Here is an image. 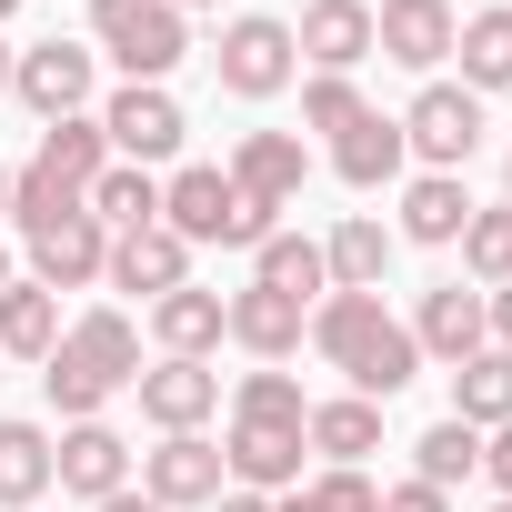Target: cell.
<instances>
[{
	"mask_svg": "<svg viewBox=\"0 0 512 512\" xmlns=\"http://www.w3.org/2000/svg\"><path fill=\"white\" fill-rule=\"evenodd\" d=\"M312 342H322L332 372H352L362 402H392V392L422 372V342H412V322L382 312V292H332V302L312 312Z\"/></svg>",
	"mask_w": 512,
	"mask_h": 512,
	"instance_id": "6da1fadb",
	"label": "cell"
},
{
	"mask_svg": "<svg viewBox=\"0 0 512 512\" xmlns=\"http://www.w3.org/2000/svg\"><path fill=\"white\" fill-rule=\"evenodd\" d=\"M111 171V141H101V121L91 111H71V121H51L41 131V151H31V171H11V221L21 231H51V221H71L81 201H91V181Z\"/></svg>",
	"mask_w": 512,
	"mask_h": 512,
	"instance_id": "7a4b0ae2",
	"label": "cell"
},
{
	"mask_svg": "<svg viewBox=\"0 0 512 512\" xmlns=\"http://www.w3.org/2000/svg\"><path fill=\"white\" fill-rule=\"evenodd\" d=\"M91 41H101L131 81H161V71L191 51V31H181L171 0H91Z\"/></svg>",
	"mask_w": 512,
	"mask_h": 512,
	"instance_id": "3957f363",
	"label": "cell"
},
{
	"mask_svg": "<svg viewBox=\"0 0 512 512\" xmlns=\"http://www.w3.org/2000/svg\"><path fill=\"white\" fill-rule=\"evenodd\" d=\"M402 151H422L432 171H462L482 151V101L462 81H422V101L402 111Z\"/></svg>",
	"mask_w": 512,
	"mask_h": 512,
	"instance_id": "277c9868",
	"label": "cell"
},
{
	"mask_svg": "<svg viewBox=\"0 0 512 512\" xmlns=\"http://www.w3.org/2000/svg\"><path fill=\"white\" fill-rule=\"evenodd\" d=\"M221 91L231 101H272L282 81H292V21H272V11H241L231 31H221Z\"/></svg>",
	"mask_w": 512,
	"mask_h": 512,
	"instance_id": "5b68a950",
	"label": "cell"
},
{
	"mask_svg": "<svg viewBox=\"0 0 512 512\" xmlns=\"http://www.w3.org/2000/svg\"><path fill=\"white\" fill-rule=\"evenodd\" d=\"M181 131H191V121H181V101H171L161 81H131V91H111V101H101V141H111L121 161H141V171H151V161H171V151H181Z\"/></svg>",
	"mask_w": 512,
	"mask_h": 512,
	"instance_id": "8992f818",
	"label": "cell"
},
{
	"mask_svg": "<svg viewBox=\"0 0 512 512\" xmlns=\"http://www.w3.org/2000/svg\"><path fill=\"white\" fill-rule=\"evenodd\" d=\"M221 472L241 482V492H292L302 482V422H251V412H231V442H221Z\"/></svg>",
	"mask_w": 512,
	"mask_h": 512,
	"instance_id": "52a82bcc",
	"label": "cell"
},
{
	"mask_svg": "<svg viewBox=\"0 0 512 512\" xmlns=\"http://www.w3.org/2000/svg\"><path fill=\"white\" fill-rule=\"evenodd\" d=\"M141 492H151L161 512H211V502H221V442L161 432V452L141 462Z\"/></svg>",
	"mask_w": 512,
	"mask_h": 512,
	"instance_id": "ba28073f",
	"label": "cell"
},
{
	"mask_svg": "<svg viewBox=\"0 0 512 512\" xmlns=\"http://www.w3.org/2000/svg\"><path fill=\"white\" fill-rule=\"evenodd\" d=\"M452 0H382L372 11V51L382 61H402V71H442L452 61Z\"/></svg>",
	"mask_w": 512,
	"mask_h": 512,
	"instance_id": "9c48e42d",
	"label": "cell"
},
{
	"mask_svg": "<svg viewBox=\"0 0 512 512\" xmlns=\"http://www.w3.org/2000/svg\"><path fill=\"white\" fill-rule=\"evenodd\" d=\"M51 482L81 492V502H111V492L131 482V442H121L111 422H71V432L51 442Z\"/></svg>",
	"mask_w": 512,
	"mask_h": 512,
	"instance_id": "30bf717a",
	"label": "cell"
},
{
	"mask_svg": "<svg viewBox=\"0 0 512 512\" xmlns=\"http://www.w3.org/2000/svg\"><path fill=\"white\" fill-rule=\"evenodd\" d=\"M121 292H141V302H161V292H181L191 282V241L181 231H161V221H141V231H111V262H101Z\"/></svg>",
	"mask_w": 512,
	"mask_h": 512,
	"instance_id": "8fae6325",
	"label": "cell"
},
{
	"mask_svg": "<svg viewBox=\"0 0 512 512\" xmlns=\"http://www.w3.org/2000/svg\"><path fill=\"white\" fill-rule=\"evenodd\" d=\"M11 91H21L41 121H71V111L91 101V51H81V41H41V51L11 61Z\"/></svg>",
	"mask_w": 512,
	"mask_h": 512,
	"instance_id": "7c38bea8",
	"label": "cell"
},
{
	"mask_svg": "<svg viewBox=\"0 0 512 512\" xmlns=\"http://www.w3.org/2000/svg\"><path fill=\"white\" fill-rule=\"evenodd\" d=\"M101 262H111V231H101L91 211L31 231V282H41V292H81V282H101Z\"/></svg>",
	"mask_w": 512,
	"mask_h": 512,
	"instance_id": "4fadbf2b",
	"label": "cell"
},
{
	"mask_svg": "<svg viewBox=\"0 0 512 512\" xmlns=\"http://www.w3.org/2000/svg\"><path fill=\"white\" fill-rule=\"evenodd\" d=\"M412 342H422L432 362H472V352L492 342V312H482V292H462V282H432V292H422V312H412Z\"/></svg>",
	"mask_w": 512,
	"mask_h": 512,
	"instance_id": "5bb4252c",
	"label": "cell"
},
{
	"mask_svg": "<svg viewBox=\"0 0 512 512\" xmlns=\"http://www.w3.org/2000/svg\"><path fill=\"white\" fill-rule=\"evenodd\" d=\"M302 141L292 131H251L241 151H231V191L251 201V211H292V191H302Z\"/></svg>",
	"mask_w": 512,
	"mask_h": 512,
	"instance_id": "9a60e30c",
	"label": "cell"
},
{
	"mask_svg": "<svg viewBox=\"0 0 512 512\" xmlns=\"http://www.w3.org/2000/svg\"><path fill=\"white\" fill-rule=\"evenodd\" d=\"M302 302H282V292H262V282H251V292H231L221 302V342H241L251 362H282V352H302Z\"/></svg>",
	"mask_w": 512,
	"mask_h": 512,
	"instance_id": "2e32d148",
	"label": "cell"
},
{
	"mask_svg": "<svg viewBox=\"0 0 512 512\" xmlns=\"http://www.w3.org/2000/svg\"><path fill=\"white\" fill-rule=\"evenodd\" d=\"M292 51L312 71H342L352 81V61H372V0H312L302 31H292Z\"/></svg>",
	"mask_w": 512,
	"mask_h": 512,
	"instance_id": "e0dca14e",
	"label": "cell"
},
{
	"mask_svg": "<svg viewBox=\"0 0 512 512\" xmlns=\"http://www.w3.org/2000/svg\"><path fill=\"white\" fill-rule=\"evenodd\" d=\"M231 211H241L231 171H171L161 181V231H181V241H231Z\"/></svg>",
	"mask_w": 512,
	"mask_h": 512,
	"instance_id": "ac0fdd59",
	"label": "cell"
},
{
	"mask_svg": "<svg viewBox=\"0 0 512 512\" xmlns=\"http://www.w3.org/2000/svg\"><path fill=\"white\" fill-rule=\"evenodd\" d=\"M131 392H141V412H151L161 432H201V422L221 412V372H201V362H161V372H141Z\"/></svg>",
	"mask_w": 512,
	"mask_h": 512,
	"instance_id": "d6986e66",
	"label": "cell"
},
{
	"mask_svg": "<svg viewBox=\"0 0 512 512\" xmlns=\"http://www.w3.org/2000/svg\"><path fill=\"white\" fill-rule=\"evenodd\" d=\"M61 352L101 382V392H121V382H141V332L121 322V312H81L71 332H61Z\"/></svg>",
	"mask_w": 512,
	"mask_h": 512,
	"instance_id": "ffe728a7",
	"label": "cell"
},
{
	"mask_svg": "<svg viewBox=\"0 0 512 512\" xmlns=\"http://www.w3.org/2000/svg\"><path fill=\"white\" fill-rule=\"evenodd\" d=\"M452 422H472V432L512 422V352L502 342H482L472 362H452Z\"/></svg>",
	"mask_w": 512,
	"mask_h": 512,
	"instance_id": "44dd1931",
	"label": "cell"
},
{
	"mask_svg": "<svg viewBox=\"0 0 512 512\" xmlns=\"http://www.w3.org/2000/svg\"><path fill=\"white\" fill-rule=\"evenodd\" d=\"M402 161H412V151H402V121H382V111H362V121L332 141V171H342L352 191H382V181H402Z\"/></svg>",
	"mask_w": 512,
	"mask_h": 512,
	"instance_id": "7402d4cb",
	"label": "cell"
},
{
	"mask_svg": "<svg viewBox=\"0 0 512 512\" xmlns=\"http://www.w3.org/2000/svg\"><path fill=\"white\" fill-rule=\"evenodd\" d=\"M151 342H161V362H201L211 342H221V292H161L151 302Z\"/></svg>",
	"mask_w": 512,
	"mask_h": 512,
	"instance_id": "603a6c76",
	"label": "cell"
},
{
	"mask_svg": "<svg viewBox=\"0 0 512 512\" xmlns=\"http://www.w3.org/2000/svg\"><path fill=\"white\" fill-rule=\"evenodd\" d=\"M302 442L312 452H332V472H362V452H382V402H312V422H302Z\"/></svg>",
	"mask_w": 512,
	"mask_h": 512,
	"instance_id": "cb8c5ba5",
	"label": "cell"
},
{
	"mask_svg": "<svg viewBox=\"0 0 512 512\" xmlns=\"http://www.w3.org/2000/svg\"><path fill=\"white\" fill-rule=\"evenodd\" d=\"M322 272H332V292H382V272H392V231H382L372 211H352V221L322 241Z\"/></svg>",
	"mask_w": 512,
	"mask_h": 512,
	"instance_id": "d4e9b609",
	"label": "cell"
},
{
	"mask_svg": "<svg viewBox=\"0 0 512 512\" xmlns=\"http://www.w3.org/2000/svg\"><path fill=\"white\" fill-rule=\"evenodd\" d=\"M452 51H462V91L472 101L482 91H512V0H502V11H472L452 31Z\"/></svg>",
	"mask_w": 512,
	"mask_h": 512,
	"instance_id": "484cf974",
	"label": "cell"
},
{
	"mask_svg": "<svg viewBox=\"0 0 512 512\" xmlns=\"http://www.w3.org/2000/svg\"><path fill=\"white\" fill-rule=\"evenodd\" d=\"M51 362L61 352V302L41 292V282H11V292H0V362Z\"/></svg>",
	"mask_w": 512,
	"mask_h": 512,
	"instance_id": "4316f807",
	"label": "cell"
},
{
	"mask_svg": "<svg viewBox=\"0 0 512 512\" xmlns=\"http://www.w3.org/2000/svg\"><path fill=\"white\" fill-rule=\"evenodd\" d=\"M251 282L312 312V292H332V272H322V241H292V231H272L262 251H251Z\"/></svg>",
	"mask_w": 512,
	"mask_h": 512,
	"instance_id": "83f0119b",
	"label": "cell"
},
{
	"mask_svg": "<svg viewBox=\"0 0 512 512\" xmlns=\"http://www.w3.org/2000/svg\"><path fill=\"white\" fill-rule=\"evenodd\" d=\"M462 221H472L462 171H422V181L402 191V241H462Z\"/></svg>",
	"mask_w": 512,
	"mask_h": 512,
	"instance_id": "f1b7e54d",
	"label": "cell"
},
{
	"mask_svg": "<svg viewBox=\"0 0 512 512\" xmlns=\"http://www.w3.org/2000/svg\"><path fill=\"white\" fill-rule=\"evenodd\" d=\"M51 492V432L41 422H0V512H31Z\"/></svg>",
	"mask_w": 512,
	"mask_h": 512,
	"instance_id": "f546056e",
	"label": "cell"
},
{
	"mask_svg": "<svg viewBox=\"0 0 512 512\" xmlns=\"http://www.w3.org/2000/svg\"><path fill=\"white\" fill-rule=\"evenodd\" d=\"M101 231H141V221H161V181L141 171V161H111L101 181H91V201H81Z\"/></svg>",
	"mask_w": 512,
	"mask_h": 512,
	"instance_id": "4dcf8cb0",
	"label": "cell"
},
{
	"mask_svg": "<svg viewBox=\"0 0 512 512\" xmlns=\"http://www.w3.org/2000/svg\"><path fill=\"white\" fill-rule=\"evenodd\" d=\"M412 462H422L412 482H432V492H452V482H472V472H482V432H472V422H432V432L412 442Z\"/></svg>",
	"mask_w": 512,
	"mask_h": 512,
	"instance_id": "1f68e13d",
	"label": "cell"
},
{
	"mask_svg": "<svg viewBox=\"0 0 512 512\" xmlns=\"http://www.w3.org/2000/svg\"><path fill=\"white\" fill-rule=\"evenodd\" d=\"M462 272H472V282H492V292L512 282V201L462 221Z\"/></svg>",
	"mask_w": 512,
	"mask_h": 512,
	"instance_id": "d6a6232c",
	"label": "cell"
},
{
	"mask_svg": "<svg viewBox=\"0 0 512 512\" xmlns=\"http://www.w3.org/2000/svg\"><path fill=\"white\" fill-rule=\"evenodd\" d=\"M272 512H382V492H372L362 472H322V482H292V492H272Z\"/></svg>",
	"mask_w": 512,
	"mask_h": 512,
	"instance_id": "836d02e7",
	"label": "cell"
},
{
	"mask_svg": "<svg viewBox=\"0 0 512 512\" xmlns=\"http://www.w3.org/2000/svg\"><path fill=\"white\" fill-rule=\"evenodd\" d=\"M231 412H251V422H312V402H302V382L292 372H241V392H231Z\"/></svg>",
	"mask_w": 512,
	"mask_h": 512,
	"instance_id": "e575fe53",
	"label": "cell"
},
{
	"mask_svg": "<svg viewBox=\"0 0 512 512\" xmlns=\"http://www.w3.org/2000/svg\"><path fill=\"white\" fill-rule=\"evenodd\" d=\"M41 382H51V412H61V422H101V402H111L71 352H51V362H41Z\"/></svg>",
	"mask_w": 512,
	"mask_h": 512,
	"instance_id": "d590c367",
	"label": "cell"
},
{
	"mask_svg": "<svg viewBox=\"0 0 512 512\" xmlns=\"http://www.w3.org/2000/svg\"><path fill=\"white\" fill-rule=\"evenodd\" d=\"M302 121H312V131H332V141H342V131H352V121H362V91H352V81H342V71H322V81H312V91H302Z\"/></svg>",
	"mask_w": 512,
	"mask_h": 512,
	"instance_id": "8d00e7d4",
	"label": "cell"
},
{
	"mask_svg": "<svg viewBox=\"0 0 512 512\" xmlns=\"http://www.w3.org/2000/svg\"><path fill=\"white\" fill-rule=\"evenodd\" d=\"M382 512H452V492H432V482H392Z\"/></svg>",
	"mask_w": 512,
	"mask_h": 512,
	"instance_id": "74e56055",
	"label": "cell"
},
{
	"mask_svg": "<svg viewBox=\"0 0 512 512\" xmlns=\"http://www.w3.org/2000/svg\"><path fill=\"white\" fill-rule=\"evenodd\" d=\"M482 472H492V482H502V502H512V422L482 442Z\"/></svg>",
	"mask_w": 512,
	"mask_h": 512,
	"instance_id": "f35d334b",
	"label": "cell"
},
{
	"mask_svg": "<svg viewBox=\"0 0 512 512\" xmlns=\"http://www.w3.org/2000/svg\"><path fill=\"white\" fill-rule=\"evenodd\" d=\"M482 312H492V342H502V352H512V282H502V292H492V302H482Z\"/></svg>",
	"mask_w": 512,
	"mask_h": 512,
	"instance_id": "ab89813d",
	"label": "cell"
},
{
	"mask_svg": "<svg viewBox=\"0 0 512 512\" xmlns=\"http://www.w3.org/2000/svg\"><path fill=\"white\" fill-rule=\"evenodd\" d=\"M91 512H161V502H151V492H131V482H121V492H111V502H91Z\"/></svg>",
	"mask_w": 512,
	"mask_h": 512,
	"instance_id": "60d3db41",
	"label": "cell"
},
{
	"mask_svg": "<svg viewBox=\"0 0 512 512\" xmlns=\"http://www.w3.org/2000/svg\"><path fill=\"white\" fill-rule=\"evenodd\" d=\"M211 512H272V502H262V492H221Z\"/></svg>",
	"mask_w": 512,
	"mask_h": 512,
	"instance_id": "b9f144b4",
	"label": "cell"
},
{
	"mask_svg": "<svg viewBox=\"0 0 512 512\" xmlns=\"http://www.w3.org/2000/svg\"><path fill=\"white\" fill-rule=\"evenodd\" d=\"M11 61H21V51H11V41H0V91H11Z\"/></svg>",
	"mask_w": 512,
	"mask_h": 512,
	"instance_id": "7bdbcfd3",
	"label": "cell"
},
{
	"mask_svg": "<svg viewBox=\"0 0 512 512\" xmlns=\"http://www.w3.org/2000/svg\"><path fill=\"white\" fill-rule=\"evenodd\" d=\"M0 292H11V251H0Z\"/></svg>",
	"mask_w": 512,
	"mask_h": 512,
	"instance_id": "ee69618b",
	"label": "cell"
},
{
	"mask_svg": "<svg viewBox=\"0 0 512 512\" xmlns=\"http://www.w3.org/2000/svg\"><path fill=\"white\" fill-rule=\"evenodd\" d=\"M0 211H11V171H0Z\"/></svg>",
	"mask_w": 512,
	"mask_h": 512,
	"instance_id": "f6af8a7d",
	"label": "cell"
},
{
	"mask_svg": "<svg viewBox=\"0 0 512 512\" xmlns=\"http://www.w3.org/2000/svg\"><path fill=\"white\" fill-rule=\"evenodd\" d=\"M11 11H21V0H0V21H11Z\"/></svg>",
	"mask_w": 512,
	"mask_h": 512,
	"instance_id": "bcb514c9",
	"label": "cell"
},
{
	"mask_svg": "<svg viewBox=\"0 0 512 512\" xmlns=\"http://www.w3.org/2000/svg\"><path fill=\"white\" fill-rule=\"evenodd\" d=\"M171 11H201V0H171Z\"/></svg>",
	"mask_w": 512,
	"mask_h": 512,
	"instance_id": "7dc6e473",
	"label": "cell"
},
{
	"mask_svg": "<svg viewBox=\"0 0 512 512\" xmlns=\"http://www.w3.org/2000/svg\"><path fill=\"white\" fill-rule=\"evenodd\" d=\"M502 181H512V161H502Z\"/></svg>",
	"mask_w": 512,
	"mask_h": 512,
	"instance_id": "c3c4849f",
	"label": "cell"
},
{
	"mask_svg": "<svg viewBox=\"0 0 512 512\" xmlns=\"http://www.w3.org/2000/svg\"><path fill=\"white\" fill-rule=\"evenodd\" d=\"M492 512H512V502H492Z\"/></svg>",
	"mask_w": 512,
	"mask_h": 512,
	"instance_id": "681fc988",
	"label": "cell"
}]
</instances>
